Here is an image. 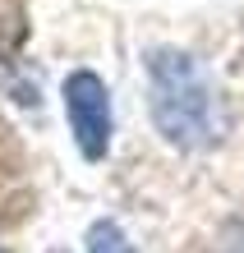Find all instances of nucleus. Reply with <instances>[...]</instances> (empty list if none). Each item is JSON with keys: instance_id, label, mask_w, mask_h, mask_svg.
Returning a JSON list of instances; mask_svg holds the SVG:
<instances>
[{"instance_id": "f03ea898", "label": "nucleus", "mask_w": 244, "mask_h": 253, "mask_svg": "<svg viewBox=\"0 0 244 253\" xmlns=\"http://www.w3.org/2000/svg\"><path fill=\"white\" fill-rule=\"evenodd\" d=\"M60 101H65L69 138L79 143L83 161H106V152H111V133H115L111 87H106L93 69H74L69 79L60 83Z\"/></svg>"}, {"instance_id": "20e7f679", "label": "nucleus", "mask_w": 244, "mask_h": 253, "mask_svg": "<svg viewBox=\"0 0 244 253\" xmlns=\"http://www.w3.org/2000/svg\"><path fill=\"white\" fill-rule=\"evenodd\" d=\"M51 253H65V249H51Z\"/></svg>"}, {"instance_id": "39448f33", "label": "nucleus", "mask_w": 244, "mask_h": 253, "mask_svg": "<svg viewBox=\"0 0 244 253\" xmlns=\"http://www.w3.org/2000/svg\"><path fill=\"white\" fill-rule=\"evenodd\" d=\"M0 253H5V249H0Z\"/></svg>"}, {"instance_id": "f257e3e1", "label": "nucleus", "mask_w": 244, "mask_h": 253, "mask_svg": "<svg viewBox=\"0 0 244 253\" xmlns=\"http://www.w3.org/2000/svg\"><path fill=\"white\" fill-rule=\"evenodd\" d=\"M147 106L157 133L180 152H203L221 138L217 83L189 51L157 46L147 55Z\"/></svg>"}, {"instance_id": "7ed1b4c3", "label": "nucleus", "mask_w": 244, "mask_h": 253, "mask_svg": "<svg viewBox=\"0 0 244 253\" xmlns=\"http://www.w3.org/2000/svg\"><path fill=\"white\" fill-rule=\"evenodd\" d=\"M88 253H134L129 235L115 226V221H93L88 230Z\"/></svg>"}]
</instances>
